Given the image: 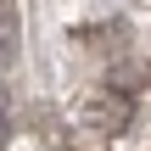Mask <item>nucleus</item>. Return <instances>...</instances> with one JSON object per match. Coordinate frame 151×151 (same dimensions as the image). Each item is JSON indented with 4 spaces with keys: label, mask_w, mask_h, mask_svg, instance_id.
<instances>
[{
    "label": "nucleus",
    "mask_w": 151,
    "mask_h": 151,
    "mask_svg": "<svg viewBox=\"0 0 151 151\" xmlns=\"http://www.w3.org/2000/svg\"><path fill=\"white\" fill-rule=\"evenodd\" d=\"M84 118H90L95 129H123V123H129V101H106V95H95V101L84 106Z\"/></svg>",
    "instance_id": "f257e3e1"
}]
</instances>
